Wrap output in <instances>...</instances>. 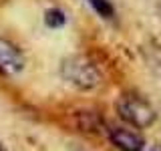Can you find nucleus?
<instances>
[{
	"instance_id": "obj_1",
	"label": "nucleus",
	"mask_w": 161,
	"mask_h": 151,
	"mask_svg": "<svg viewBox=\"0 0 161 151\" xmlns=\"http://www.w3.org/2000/svg\"><path fill=\"white\" fill-rule=\"evenodd\" d=\"M63 73L79 89H93L101 83V75H99L97 67L93 63H89L87 59H80V57L67 60L63 67Z\"/></svg>"
},
{
	"instance_id": "obj_4",
	"label": "nucleus",
	"mask_w": 161,
	"mask_h": 151,
	"mask_svg": "<svg viewBox=\"0 0 161 151\" xmlns=\"http://www.w3.org/2000/svg\"><path fill=\"white\" fill-rule=\"evenodd\" d=\"M111 141L121 151H141L145 145L143 137L139 133H135L133 129H127V127H115L111 131Z\"/></svg>"
},
{
	"instance_id": "obj_6",
	"label": "nucleus",
	"mask_w": 161,
	"mask_h": 151,
	"mask_svg": "<svg viewBox=\"0 0 161 151\" xmlns=\"http://www.w3.org/2000/svg\"><path fill=\"white\" fill-rule=\"evenodd\" d=\"M47 24L48 26H60V24H64V14L60 10H48L47 12Z\"/></svg>"
},
{
	"instance_id": "obj_2",
	"label": "nucleus",
	"mask_w": 161,
	"mask_h": 151,
	"mask_svg": "<svg viewBox=\"0 0 161 151\" xmlns=\"http://www.w3.org/2000/svg\"><path fill=\"white\" fill-rule=\"evenodd\" d=\"M119 115L123 117L127 123L135 125V127H149L155 119L153 109L149 107L145 101H141L133 95H125L119 101Z\"/></svg>"
},
{
	"instance_id": "obj_3",
	"label": "nucleus",
	"mask_w": 161,
	"mask_h": 151,
	"mask_svg": "<svg viewBox=\"0 0 161 151\" xmlns=\"http://www.w3.org/2000/svg\"><path fill=\"white\" fill-rule=\"evenodd\" d=\"M24 69V57L10 40L0 38V73L18 75Z\"/></svg>"
},
{
	"instance_id": "obj_5",
	"label": "nucleus",
	"mask_w": 161,
	"mask_h": 151,
	"mask_svg": "<svg viewBox=\"0 0 161 151\" xmlns=\"http://www.w3.org/2000/svg\"><path fill=\"white\" fill-rule=\"evenodd\" d=\"M89 4L97 10V14H101L103 18H111V16H113V6H111L107 0H89Z\"/></svg>"
},
{
	"instance_id": "obj_7",
	"label": "nucleus",
	"mask_w": 161,
	"mask_h": 151,
	"mask_svg": "<svg viewBox=\"0 0 161 151\" xmlns=\"http://www.w3.org/2000/svg\"><path fill=\"white\" fill-rule=\"evenodd\" d=\"M153 151H161V147H155V149H153Z\"/></svg>"
}]
</instances>
